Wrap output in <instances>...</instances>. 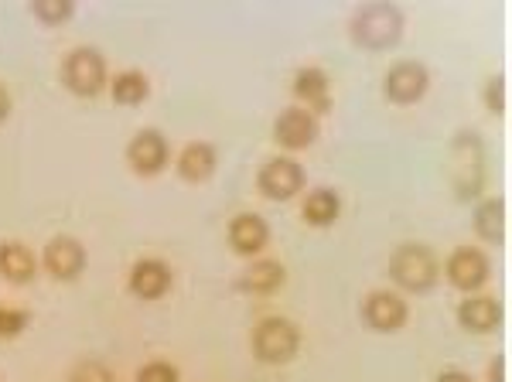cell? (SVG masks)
Listing matches in <instances>:
<instances>
[{"label":"cell","mask_w":512,"mask_h":382,"mask_svg":"<svg viewBox=\"0 0 512 382\" xmlns=\"http://www.w3.org/2000/svg\"><path fill=\"white\" fill-rule=\"evenodd\" d=\"M437 382H475V379L468 376V372H454V369H451V372H444V376L437 379Z\"/></svg>","instance_id":"obj_28"},{"label":"cell","mask_w":512,"mask_h":382,"mask_svg":"<svg viewBox=\"0 0 512 382\" xmlns=\"http://www.w3.org/2000/svg\"><path fill=\"white\" fill-rule=\"evenodd\" d=\"M301 348V331L287 318H267L253 331V352L263 362H291Z\"/></svg>","instance_id":"obj_3"},{"label":"cell","mask_w":512,"mask_h":382,"mask_svg":"<svg viewBox=\"0 0 512 382\" xmlns=\"http://www.w3.org/2000/svg\"><path fill=\"white\" fill-rule=\"evenodd\" d=\"M147 93H151V86H147L144 72H120V76L113 79V99H117V103H123V106L144 103Z\"/></svg>","instance_id":"obj_21"},{"label":"cell","mask_w":512,"mask_h":382,"mask_svg":"<svg viewBox=\"0 0 512 382\" xmlns=\"http://www.w3.org/2000/svg\"><path fill=\"white\" fill-rule=\"evenodd\" d=\"M137 382H178V369L168 362H151V365L140 369Z\"/></svg>","instance_id":"obj_24"},{"label":"cell","mask_w":512,"mask_h":382,"mask_svg":"<svg viewBox=\"0 0 512 382\" xmlns=\"http://www.w3.org/2000/svg\"><path fill=\"white\" fill-rule=\"evenodd\" d=\"M11 116V96H7V89L0 86V120H7Z\"/></svg>","instance_id":"obj_29"},{"label":"cell","mask_w":512,"mask_h":382,"mask_svg":"<svg viewBox=\"0 0 512 382\" xmlns=\"http://www.w3.org/2000/svg\"><path fill=\"white\" fill-rule=\"evenodd\" d=\"M216 171V151L209 144H188L178 157V174L185 181H205Z\"/></svg>","instance_id":"obj_18"},{"label":"cell","mask_w":512,"mask_h":382,"mask_svg":"<svg viewBox=\"0 0 512 382\" xmlns=\"http://www.w3.org/2000/svg\"><path fill=\"white\" fill-rule=\"evenodd\" d=\"M489 376H492V382H506V359H502V355L495 359V365L489 369Z\"/></svg>","instance_id":"obj_27"},{"label":"cell","mask_w":512,"mask_h":382,"mask_svg":"<svg viewBox=\"0 0 512 382\" xmlns=\"http://www.w3.org/2000/svg\"><path fill=\"white\" fill-rule=\"evenodd\" d=\"M0 273L11 284H28L35 277V256L21 243H0Z\"/></svg>","instance_id":"obj_17"},{"label":"cell","mask_w":512,"mask_h":382,"mask_svg":"<svg viewBox=\"0 0 512 382\" xmlns=\"http://www.w3.org/2000/svg\"><path fill=\"white\" fill-rule=\"evenodd\" d=\"M28 314L24 311H14V307H0V338H14L28 328Z\"/></svg>","instance_id":"obj_23"},{"label":"cell","mask_w":512,"mask_h":382,"mask_svg":"<svg viewBox=\"0 0 512 382\" xmlns=\"http://www.w3.org/2000/svg\"><path fill=\"white\" fill-rule=\"evenodd\" d=\"M427 69L420 62H396L390 72H386V96L393 99V103H417L420 96L427 93Z\"/></svg>","instance_id":"obj_7"},{"label":"cell","mask_w":512,"mask_h":382,"mask_svg":"<svg viewBox=\"0 0 512 382\" xmlns=\"http://www.w3.org/2000/svg\"><path fill=\"white\" fill-rule=\"evenodd\" d=\"M448 280L458 290H475L489 280V260L478 249H458L448 260Z\"/></svg>","instance_id":"obj_11"},{"label":"cell","mask_w":512,"mask_h":382,"mask_svg":"<svg viewBox=\"0 0 512 382\" xmlns=\"http://www.w3.org/2000/svg\"><path fill=\"white\" fill-rule=\"evenodd\" d=\"M267 222L260 219V215H236L233 222H229V246L236 249V253H260L263 246H267Z\"/></svg>","instance_id":"obj_14"},{"label":"cell","mask_w":512,"mask_h":382,"mask_svg":"<svg viewBox=\"0 0 512 382\" xmlns=\"http://www.w3.org/2000/svg\"><path fill=\"white\" fill-rule=\"evenodd\" d=\"M338 212H342V202H338V195L332 188H318L308 195V202H304V219L311 222V226H332L338 219Z\"/></svg>","instance_id":"obj_20"},{"label":"cell","mask_w":512,"mask_h":382,"mask_svg":"<svg viewBox=\"0 0 512 382\" xmlns=\"http://www.w3.org/2000/svg\"><path fill=\"white\" fill-rule=\"evenodd\" d=\"M127 161L137 174H158L168 164V140L158 130H140L127 147Z\"/></svg>","instance_id":"obj_10"},{"label":"cell","mask_w":512,"mask_h":382,"mask_svg":"<svg viewBox=\"0 0 512 382\" xmlns=\"http://www.w3.org/2000/svg\"><path fill=\"white\" fill-rule=\"evenodd\" d=\"M72 382H113V372L99 362H82L76 369V376H72Z\"/></svg>","instance_id":"obj_25"},{"label":"cell","mask_w":512,"mask_h":382,"mask_svg":"<svg viewBox=\"0 0 512 382\" xmlns=\"http://www.w3.org/2000/svg\"><path fill=\"white\" fill-rule=\"evenodd\" d=\"M294 93L301 96V103H308L311 110L328 113L332 110V93H328V76L321 69H301L294 76Z\"/></svg>","instance_id":"obj_15"},{"label":"cell","mask_w":512,"mask_h":382,"mask_svg":"<svg viewBox=\"0 0 512 382\" xmlns=\"http://www.w3.org/2000/svg\"><path fill=\"white\" fill-rule=\"evenodd\" d=\"M35 14L45 24H62V21L72 18V4H69V0H38Z\"/></svg>","instance_id":"obj_22"},{"label":"cell","mask_w":512,"mask_h":382,"mask_svg":"<svg viewBox=\"0 0 512 382\" xmlns=\"http://www.w3.org/2000/svg\"><path fill=\"white\" fill-rule=\"evenodd\" d=\"M485 103H489V110L492 113H506V79H492L489 82V89H485Z\"/></svg>","instance_id":"obj_26"},{"label":"cell","mask_w":512,"mask_h":382,"mask_svg":"<svg viewBox=\"0 0 512 382\" xmlns=\"http://www.w3.org/2000/svg\"><path fill=\"white\" fill-rule=\"evenodd\" d=\"M274 137L280 147H287V151H304V147L315 144L318 137V123L315 116L308 110H301V106H291V110L280 113L277 127H274Z\"/></svg>","instance_id":"obj_9"},{"label":"cell","mask_w":512,"mask_h":382,"mask_svg":"<svg viewBox=\"0 0 512 382\" xmlns=\"http://www.w3.org/2000/svg\"><path fill=\"white\" fill-rule=\"evenodd\" d=\"M45 267L55 280H76L86 270V249L72 236H55L45 246Z\"/></svg>","instance_id":"obj_8"},{"label":"cell","mask_w":512,"mask_h":382,"mask_svg":"<svg viewBox=\"0 0 512 382\" xmlns=\"http://www.w3.org/2000/svg\"><path fill=\"white\" fill-rule=\"evenodd\" d=\"M362 318L373 331H400L407 321V301L390 290H373L362 304Z\"/></svg>","instance_id":"obj_6"},{"label":"cell","mask_w":512,"mask_h":382,"mask_svg":"<svg viewBox=\"0 0 512 382\" xmlns=\"http://www.w3.org/2000/svg\"><path fill=\"white\" fill-rule=\"evenodd\" d=\"M171 287V270L168 263L161 260H140L134 270H130V290L144 301H154V297L168 294Z\"/></svg>","instance_id":"obj_12"},{"label":"cell","mask_w":512,"mask_h":382,"mask_svg":"<svg viewBox=\"0 0 512 382\" xmlns=\"http://www.w3.org/2000/svg\"><path fill=\"white\" fill-rule=\"evenodd\" d=\"M458 321L475 335H489V331L502 328V304L495 297H472V301L461 304Z\"/></svg>","instance_id":"obj_13"},{"label":"cell","mask_w":512,"mask_h":382,"mask_svg":"<svg viewBox=\"0 0 512 382\" xmlns=\"http://www.w3.org/2000/svg\"><path fill=\"white\" fill-rule=\"evenodd\" d=\"M475 232L492 246L506 243V202L502 198H489V202L478 205L475 212Z\"/></svg>","instance_id":"obj_16"},{"label":"cell","mask_w":512,"mask_h":382,"mask_svg":"<svg viewBox=\"0 0 512 382\" xmlns=\"http://www.w3.org/2000/svg\"><path fill=\"white\" fill-rule=\"evenodd\" d=\"M256 185H260L267 198H274V202H287V198H294L304 188V168L291 161V157H274V161H267L263 171L256 174Z\"/></svg>","instance_id":"obj_5"},{"label":"cell","mask_w":512,"mask_h":382,"mask_svg":"<svg viewBox=\"0 0 512 382\" xmlns=\"http://www.w3.org/2000/svg\"><path fill=\"white\" fill-rule=\"evenodd\" d=\"M62 79L65 86L76 96H96L106 82V62L96 48H76L62 65Z\"/></svg>","instance_id":"obj_4"},{"label":"cell","mask_w":512,"mask_h":382,"mask_svg":"<svg viewBox=\"0 0 512 382\" xmlns=\"http://www.w3.org/2000/svg\"><path fill=\"white\" fill-rule=\"evenodd\" d=\"M280 284H284V267L274 260H260L243 273L239 290H246V294H274Z\"/></svg>","instance_id":"obj_19"},{"label":"cell","mask_w":512,"mask_h":382,"mask_svg":"<svg viewBox=\"0 0 512 382\" xmlns=\"http://www.w3.org/2000/svg\"><path fill=\"white\" fill-rule=\"evenodd\" d=\"M390 277L410 294L431 290L437 284V256L420 243L396 246L390 256Z\"/></svg>","instance_id":"obj_1"},{"label":"cell","mask_w":512,"mask_h":382,"mask_svg":"<svg viewBox=\"0 0 512 382\" xmlns=\"http://www.w3.org/2000/svg\"><path fill=\"white\" fill-rule=\"evenodd\" d=\"M403 35V14L393 4H369L352 18V38L366 48H390Z\"/></svg>","instance_id":"obj_2"}]
</instances>
